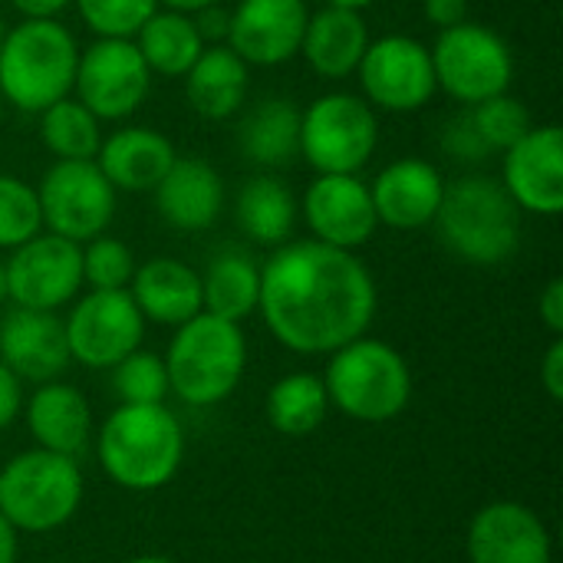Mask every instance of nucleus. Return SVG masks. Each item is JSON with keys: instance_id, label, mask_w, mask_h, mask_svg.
Listing matches in <instances>:
<instances>
[{"instance_id": "37", "label": "nucleus", "mask_w": 563, "mask_h": 563, "mask_svg": "<svg viewBox=\"0 0 563 563\" xmlns=\"http://www.w3.org/2000/svg\"><path fill=\"white\" fill-rule=\"evenodd\" d=\"M96 36L132 40L139 26L158 10V0H73Z\"/></svg>"}, {"instance_id": "2", "label": "nucleus", "mask_w": 563, "mask_h": 563, "mask_svg": "<svg viewBox=\"0 0 563 563\" xmlns=\"http://www.w3.org/2000/svg\"><path fill=\"white\" fill-rule=\"evenodd\" d=\"M92 449L99 468L115 488L145 495L165 488L178 475L185 462V429L165 402H119L92 435Z\"/></svg>"}, {"instance_id": "24", "label": "nucleus", "mask_w": 563, "mask_h": 563, "mask_svg": "<svg viewBox=\"0 0 563 563\" xmlns=\"http://www.w3.org/2000/svg\"><path fill=\"white\" fill-rule=\"evenodd\" d=\"M175 158V145L148 125H125L96 152V165L115 191H152Z\"/></svg>"}, {"instance_id": "40", "label": "nucleus", "mask_w": 563, "mask_h": 563, "mask_svg": "<svg viewBox=\"0 0 563 563\" xmlns=\"http://www.w3.org/2000/svg\"><path fill=\"white\" fill-rule=\"evenodd\" d=\"M191 20H195V26H198V33H201L205 46L228 40L231 10H224L221 3H211V7H201V10H195V13H191Z\"/></svg>"}, {"instance_id": "51", "label": "nucleus", "mask_w": 563, "mask_h": 563, "mask_svg": "<svg viewBox=\"0 0 563 563\" xmlns=\"http://www.w3.org/2000/svg\"><path fill=\"white\" fill-rule=\"evenodd\" d=\"M3 33H7V26H3V20H0V43H3Z\"/></svg>"}, {"instance_id": "46", "label": "nucleus", "mask_w": 563, "mask_h": 563, "mask_svg": "<svg viewBox=\"0 0 563 563\" xmlns=\"http://www.w3.org/2000/svg\"><path fill=\"white\" fill-rule=\"evenodd\" d=\"M158 3H165L168 10H178V13H195V10L211 7V3H221V0H158Z\"/></svg>"}, {"instance_id": "9", "label": "nucleus", "mask_w": 563, "mask_h": 563, "mask_svg": "<svg viewBox=\"0 0 563 563\" xmlns=\"http://www.w3.org/2000/svg\"><path fill=\"white\" fill-rule=\"evenodd\" d=\"M429 56L435 69V86L462 106H475L508 92L515 76L511 46L492 26L472 20L439 30Z\"/></svg>"}, {"instance_id": "15", "label": "nucleus", "mask_w": 563, "mask_h": 563, "mask_svg": "<svg viewBox=\"0 0 563 563\" xmlns=\"http://www.w3.org/2000/svg\"><path fill=\"white\" fill-rule=\"evenodd\" d=\"M303 221L313 241L340 251L363 247L379 228L369 185L360 175H317L303 195Z\"/></svg>"}, {"instance_id": "17", "label": "nucleus", "mask_w": 563, "mask_h": 563, "mask_svg": "<svg viewBox=\"0 0 563 563\" xmlns=\"http://www.w3.org/2000/svg\"><path fill=\"white\" fill-rule=\"evenodd\" d=\"M307 20L303 0H241L231 10L228 46L247 66H284L300 53Z\"/></svg>"}, {"instance_id": "43", "label": "nucleus", "mask_w": 563, "mask_h": 563, "mask_svg": "<svg viewBox=\"0 0 563 563\" xmlns=\"http://www.w3.org/2000/svg\"><path fill=\"white\" fill-rule=\"evenodd\" d=\"M541 383L544 393L561 402L563 399V336H554V343L548 346L544 360H541Z\"/></svg>"}, {"instance_id": "33", "label": "nucleus", "mask_w": 563, "mask_h": 563, "mask_svg": "<svg viewBox=\"0 0 563 563\" xmlns=\"http://www.w3.org/2000/svg\"><path fill=\"white\" fill-rule=\"evenodd\" d=\"M112 393L125 406H158L168 399V369L158 353L135 350L112 366Z\"/></svg>"}, {"instance_id": "23", "label": "nucleus", "mask_w": 563, "mask_h": 563, "mask_svg": "<svg viewBox=\"0 0 563 563\" xmlns=\"http://www.w3.org/2000/svg\"><path fill=\"white\" fill-rule=\"evenodd\" d=\"M152 191L162 221L178 231L211 228L224 205V181L205 158H175Z\"/></svg>"}, {"instance_id": "19", "label": "nucleus", "mask_w": 563, "mask_h": 563, "mask_svg": "<svg viewBox=\"0 0 563 563\" xmlns=\"http://www.w3.org/2000/svg\"><path fill=\"white\" fill-rule=\"evenodd\" d=\"M0 360L20 383H53L66 373L69 346L56 313L13 307L0 320Z\"/></svg>"}, {"instance_id": "29", "label": "nucleus", "mask_w": 563, "mask_h": 563, "mask_svg": "<svg viewBox=\"0 0 563 563\" xmlns=\"http://www.w3.org/2000/svg\"><path fill=\"white\" fill-rule=\"evenodd\" d=\"M234 218H238V228L254 244L280 247L290 241V234L297 228V198L290 195V188L280 178L257 175V178L244 181V188L238 191Z\"/></svg>"}, {"instance_id": "26", "label": "nucleus", "mask_w": 563, "mask_h": 563, "mask_svg": "<svg viewBox=\"0 0 563 563\" xmlns=\"http://www.w3.org/2000/svg\"><path fill=\"white\" fill-rule=\"evenodd\" d=\"M191 109L205 119H231L241 112L251 86V66L228 46L211 43L201 49L195 66L181 76Z\"/></svg>"}, {"instance_id": "44", "label": "nucleus", "mask_w": 563, "mask_h": 563, "mask_svg": "<svg viewBox=\"0 0 563 563\" xmlns=\"http://www.w3.org/2000/svg\"><path fill=\"white\" fill-rule=\"evenodd\" d=\"M20 13H23V20H56L73 0H10Z\"/></svg>"}, {"instance_id": "5", "label": "nucleus", "mask_w": 563, "mask_h": 563, "mask_svg": "<svg viewBox=\"0 0 563 563\" xmlns=\"http://www.w3.org/2000/svg\"><path fill=\"white\" fill-rule=\"evenodd\" d=\"M323 386L330 409L366 426L393 422L412 402V369L406 356L373 336H356L330 353Z\"/></svg>"}, {"instance_id": "11", "label": "nucleus", "mask_w": 563, "mask_h": 563, "mask_svg": "<svg viewBox=\"0 0 563 563\" xmlns=\"http://www.w3.org/2000/svg\"><path fill=\"white\" fill-rule=\"evenodd\" d=\"M69 360L86 369H112L135 353L145 336V320L129 290H89L63 320Z\"/></svg>"}, {"instance_id": "42", "label": "nucleus", "mask_w": 563, "mask_h": 563, "mask_svg": "<svg viewBox=\"0 0 563 563\" xmlns=\"http://www.w3.org/2000/svg\"><path fill=\"white\" fill-rule=\"evenodd\" d=\"M422 13L432 26L449 30L468 20V0H422Z\"/></svg>"}, {"instance_id": "27", "label": "nucleus", "mask_w": 563, "mask_h": 563, "mask_svg": "<svg viewBox=\"0 0 563 563\" xmlns=\"http://www.w3.org/2000/svg\"><path fill=\"white\" fill-rule=\"evenodd\" d=\"M241 152L264 165L284 168L300 155V109L290 99H261L238 125Z\"/></svg>"}, {"instance_id": "49", "label": "nucleus", "mask_w": 563, "mask_h": 563, "mask_svg": "<svg viewBox=\"0 0 563 563\" xmlns=\"http://www.w3.org/2000/svg\"><path fill=\"white\" fill-rule=\"evenodd\" d=\"M7 300V267H3V261H0V303Z\"/></svg>"}, {"instance_id": "38", "label": "nucleus", "mask_w": 563, "mask_h": 563, "mask_svg": "<svg viewBox=\"0 0 563 563\" xmlns=\"http://www.w3.org/2000/svg\"><path fill=\"white\" fill-rule=\"evenodd\" d=\"M442 148L445 155L459 158V162H482L488 158L492 152L485 148V142L478 139L472 119H468V109H462L459 115H452L442 129Z\"/></svg>"}, {"instance_id": "41", "label": "nucleus", "mask_w": 563, "mask_h": 563, "mask_svg": "<svg viewBox=\"0 0 563 563\" xmlns=\"http://www.w3.org/2000/svg\"><path fill=\"white\" fill-rule=\"evenodd\" d=\"M538 317H541V323L551 330V336H563V280L561 277H554V280L544 287V294H541V300H538Z\"/></svg>"}, {"instance_id": "32", "label": "nucleus", "mask_w": 563, "mask_h": 563, "mask_svg": "<svg viewBox=\"0 0 563 563\" xmlns=\"http://www.w3.org/2000/svg\"><path fill=\"white\" fill-rule=\"evenodd\" d=\"M40 135L56 158H73V162L96 158L102 145L99 119L79 99L69 96L40 112Z\"/></svg>"}, {"instance_id": "39", "label": "nucleus", "mask_w": 563, "mask_h": 563, "mask_svg": "<svg viewBox=\"0 0 563 563\" xmlns=\"http://www.w3.org/2000/svg\"><path fill=\"white\" fill-rule=\"evenodd\" d=\"M20 409H23V383L0 360V432L20 419Z\"/></svg>"}, {"instance_id": "22", "label": "nucleus", "mask_w": 563, "mask_h": 563, "mask_svg": "<svg viewBox=\"0 0 563 563\" xmlns=\"http://www.w3.org/2000/svg\"><path fill=\"white\" fill-rule=\"evenodd\" d=\"M129 294L145 323L175 330L201 313V274L178 257H152L135 267Z\"/></svg>"}, {"instance_id": "47", "label": "nucleus", "mask_w": 563, "mask_h": 563, "mask_svg": "<svg viewBox=\"0 0 563 563\" xmlns=\"http://www.w3.org/2000/svg\"><path fill=\"white\" fill-rule=\"evenodd\" d=\"M122 563H175L172 558H162V554H142V558H129Z\"/></svg>"}, {"instance_id": "48", "label": "nucleus", "mask_w": 563, "mask_h": 563, "mask_svg": "<svg viewBox=\"0 0 563 563\" xmlns=\"http://www.w3.org/2000/svg\"><path fill=\"white\" fill-rule=\"evenodd\" d=\"M327 3H333V7H350V10H363V7H369L373 0H327Z\"/></svg>"}, {"instance_id": "35", "label": "nucleus", "mask_w": 563, "mask_h": 563, "mask_svg": "<svg viewBox=\"0 0 563 563\" xmlns=\"http://www.w3.org/2000/svg\"><path fill=\"white\" fill-rule=\"evenodd\" d=\"M40 228H43V214H40L36 188L26 185L23 178L0 175V247L13 251L26 244L30 238L40 234Z\"/></svg>"}, {"instance_id": "50", "label": "nucleus", "mask_w": 563, "mask_h": 563, "mask_svg": "<svg viewBox=\"0 0 563 563\" xmlns=\"http://www.w3.org/2000/svg\"><path fill=\"white\" fill-rule=\"evenodd\" d=\"M3 106H7V102H3V96H0V122H3Z\"/></svg>"}, {"instance_id": "8", "label": "nucleus", "mask_w": 563, "mask_h": 563, "mask_svg": "<svg viewBox=\"0 0 563 563\" xmlns=\"http://www.w3.org/2000/svg\"><path fill=\"white\" fill-rule=\"evenodd\" d=\"M379 148L376 109L353 92H327L300 112V155L320 175H360Z\"/></svg>"}, {"instance_id": "34", "label": "nucleus", "mask_w": 563, "mask_h": 563, "mask_svg": "<svg viewBox=\"0 0 563 563\" xmlns=\"http://www.w3.org/2000/svg\"><path fill=\"white\" fill-rule=\"evenodd\" d=\"M468 109V119L478 132V139L485 142V148L492 155L498 152H508L534 122H531V112L525 109L521 99L501 92V96H492L485 102H475V106H465Z\"/></svg>"}, {"instance_id": "1", "label": "nucleus", "mask_w": 563, "mask_h": 563, "mask_svg": "<svg viewBox=\"0 0 563 563\" xmlns=\"http://www.w3.org/2000/svg\"><path fill=\"white\" fill-rule=\"evenodd\" d=\"M376 300L366 264L320 241H287L261 267L257 313L271 336L300 356H330L366 336Z\"/></svg>"}, {"instance_id": "14", "label": "nucleus", "mask_w": 563, "mask_h": 563, "mask_svg": "<svg viewBox=\"0 0 563 563\" xmlns=\"http://www.w3.org/2000/svg\"><path fill=\"white\" fill-rule=\"evenodd\" d=\"M356 73L366 102L383 112H416L439 89L429 46L406 33L369 40Z\"/></svg>"}, {"instance_id": "3", "label": "nucleus", "mask_w": 563, "mask_h": 563, "mask_svg": "<svg viewBox=\"0 0 563 563\" xmlns=\"http://www.w3.org/2000/svg\"><path fill=\"white\" fill-rule=\"evenodd\" d=\"M162 360L168 369V393L191 409H211L241 386L247 369V340L241 323L201 310L188 323L175 327Z\"/></svg>"}, {"instance_id": "6", "label": "nucleus", "mask_w": 563, "mask_h": 563, "mask_svg": "<svg viewBox=\"0 0 563 563\" xmlns=\"http://www.w3.org/2000/svg\"><path fill=\"white\" fill-rule=\"evenodd\" d=\"M76 36L59 20H23L0 43V96L20 112H43L73 92Z\"/></svg>"}, {"instance_id": "10", "label": "nucleus", "mask_w": 563, "mask_h": 563, "mask_svg": "<svg viewBox=\"0 0 563 563\" xmlns=\"http://www.w3.org/2000/svg\"><path fill=\"white\" fill-rule=\"evenodd\" d=\"M36 201L49 234L76 244L106 234L115 218V188L92 158H56L36 185Z\"/></svg>"}, {"instance_id": "20", "label": "nucleus", "mask_w": 563, "mask_h": 563, "mask_svg": "<svg viewBox=\"0 0 563 563\" xmlns=\"http://www.w3.org/2000/svg\"><path fill=\"white\" fill-rule=\"evenodd\" d=\"M26 432L33 435L36 449L56 452V455H69V459H82L92 445V406L82 396V389L53 379V383H40L30 399H23L20 409Z\"/></svg>"}, {"instance_id": "25", "label": "nucleus", "mask_w": 563, "mask_h": 563, "mask_svg": "<svg viewBox=\"0 0 563 563\" xmlns=\"http://www.w3.org/2000/svg\"><path fill=\"white\" fill-rule=\"evenodd\" d=\"M369 46V30L360 10L333 7L310 13L300 53L310 69L323 79H346L360 69V59Z\"/></svg>"}, {"instance_id": "30", "label": "nucleus", "mask_w": 563, "mask_h": 563, "mask_svg": "<svg viewBox=\"0 0 563 563\" xmlns=\"http://www.w3.org/2000/svg\"><path fill=\"white\" fill-rule=\"evenodd\" d=\"M135 46L145 66L158 76H185L205 49V40L191 13L155 10L135 33Z\"/></svg>"}, {"instance_id": "16", "label": "nucleus", "mask_w": 563, "mask_h": 563, "mask_svg": "<svg viewBox=\"0 0 563 563\" xmlns=\"http://www.w3.org/2000/svg\"><path fill=\"white\" fill-rule=\"evenodd\" d=\"M505 155V191L521 211L558 218L563 211L561 125H531Z\"/></svg>"}, {"instance_id": "45", "label": "nucleus", "mask_w": 563, "mask_h": 563, "mask_svg": "<svg viewBox=\"0 0 563 563\" xmlns=\"http://www.w3.org/2000/svg\"><path fill=\"white\" fill-rule=\"evenodd\" d=\"M20 558V534L16 528L0 515V563H16Z\"/></svg>"}, {"instance_id": "28", "label": "nucleus", "mask_w": 563, "mask_h": 563, "mask_svg": "<svg viewBox=\"0 0 563 563\" xmlns=\"http://www.w3.org/2000/svg\"><path fill=\"white\" fill-rule=\"evenodd\" d=\"M261 267L244 251H221L201 277V310L231 323H244L257 313Z\"/></svg>"}, {"instance_id": "18", "label": "nucleus", "mask_w": 563, "mask_h": 563, "mask_svg": "<svg viewBox=\"0 0 563 563\" xmlns=\"http://www.w3.org/2000/svg\"><path fill=\"white\" fill-rule=\"evenodd\" d=\"M468 563H554L541 515L521 501H492L468 525Z\"/></svg>"}, {"instance_id": "21", "label": "nucleus", "mask_w": 563, "mask_h": 563, "mask_svg": "<svg viewBox=\"0 0 563 563\" xmlns=\"http://www.w3.org/2000/svg\"><path fill=\"white\" fill-rule=\"evenodd\" d=\"M369 195L379 224H389L396 231H419L435 221L445 195V178L426 158H399L376 175Z\"/></svg>"}, {"instance_id": "12", "label": "nucleus", "mask_w": 563, "mask_h": 563, "mask_svg": "<svg viewBox=\"0 0 563 563\" xmlns=\"http://www.w3.org/2000/svg\"><path fill=\"white\" fill-rule=\"evenodd\" d=\"M76 99L102 119H129L152 89V69L145 66L135 40L99 36L89 49H79Z\"/></svg>"}, {"instance_id": "7", "label": "nucleus", "mask_w": 563, "mask_h": 563, "mask_svg": "<svg viewBox=\"0 0 563 563\" xmlns=\"http://www.w3.org/2000/svg\"><path fill=\"white\" fill-rule=\"evenodd\" d=\"M86 498L79 459L26 449L0 468V515L16 534H53L69 525Z\"/></svg>"}, {"instance_id": "13", "label": "nucleus", "mask_w": 563, "mask_h": 563, "mask_svg": "<svg viewBox=\"0 0 563 563\" xmlns=\"http://www.w3.org/2000/svg\"><path fill=\"white\" fill-rule=\"evenodd\" d=\"M7 267V300L26 310L56 313L82 290V244L59 234H36L13 247Z\"/></svg>"}, {"instance_id": "4", "label": "nucleus", "mask_w": 563, "mask_h": 563, "mask_svg": "<svg viewBox=\"0 0 563 563\" xmlns=\"http://www.w3.org/2000/svg\"><path fill=\"white\" fill-rule=\"evenodd\" d=\"M435 228L442 244L475 267L505 264L521 247V208L488 175H465L445 185Z\"/></svg>"}, {"instance_id": "36", "label": "nucleus", "mask_w": 563, "mask_h": 563, "mask_svg": "<svg viewBox=\"0 0 563 563\" xmlns=\"http://www.w3.org/2000/svg\"><path fill=\"white\" fill-rule=\"evenodd\" d=\"M135 267V254L119 238L99 234L82 247V284L89 290H129Z\"/></svg>"}, {"instance_id": "31", "label": "nucleus", "mask_w": 563, "mask_h": 563, "mask_svg": "<svg viewBox=\"0 0 563 563\" xmlns=\"http://www.w3.org/2000/svg\"><path fill=\"white\" fill-rule=\"evenodd\" d=\"M264 412H267V422L274 426V432H280L287 439L313 435L327 422V412H330L323 376H317V373L280 376L267 393Z\"/></svg>"}]
</instances>
